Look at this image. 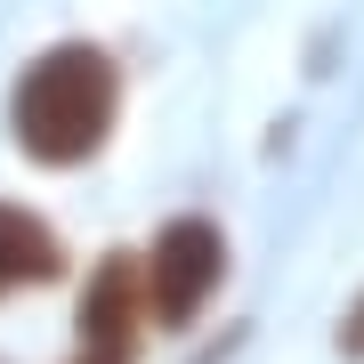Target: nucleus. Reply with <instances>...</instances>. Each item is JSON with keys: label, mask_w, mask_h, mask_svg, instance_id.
Wrapping results in <instances>:
<instances>
[{"label": "nucleus", "mask_w": 364, "mask_h": 364, "mask_svg": "<svg viewBox=\"0 0 364 364\" xmlns=\"http://www.w3.org/2000/svg\"><path fill=\"white\" fill-rule=\"evenodd\" d=\"M9 122H16V146H25L33 162H49V170L90 162L97 146L114 138V122H122L114 57H105L97 41H57V49H41L25 65V81H16V97H9Z\"/></svg>", "instance_id": "nucleus-1"}, {"label": "nucleus", "mask_w": 364, "mask_h": 364, "mask_svg": "<svg viewBox=\"0 0 364 364\" xmlns=\"http://www.w3.org/2000/svg\"><path fill=\"white\" fill-rule=\"evenodd\" d=\"M227 284V235L210 219H170L146 251V299H154V324H195Z\"/></svg>", "instance_id": "nucleus-2"}, {"label": "nucleus", "mask_w": 364, "mask_h": 364, "mask_svg": "<svg viewBox=\"0 0 364 364\" xmlns=\"http://www.w3.org/2000/svg\"><path fill=\"white\" fill-rule=\"evenodd\" d=\"M154 316V299H146V267L130 251H105L90 267V291H81V340H130L138 348V324Z\"/></svg>", "instance_id": "nucleus-3"}, {"label": "nucleus", "mask_w": 364, "mask_h": 364, "mask_svg": "<svg viewBox=\"0 0 364 364\" xmlns=\"http://www.w3.org/2000/svg\"><path fill=\"white\" fill-rule=\"evenodd\" d=\"M65 275V243L49 235V219L25 203H0V299L9 291H33V284H57Z\"/></svg>", "instance_id": "nucleus-4"}, {"label": "nucleus", "mask_w": 364, "mask_h": 364, "mask_svg": "<svg viewBox=\"0 0 364 364\" xmlns=\"http://www.w3.org/2000/svg\"><path fill=\"white\" fill-rule=\"evenodd\" d=\"M138 348H130V340H81V356L73 364H130Z\"/></svg>", "instance_id": "nucleus-5"}, {"label": "nucleus", "mask_w": 364, "mask_h": 364, "mask_svg": "<svg viewBox=\"0 0 364 364\" xmlns=\"http://www.w3.org/2000/svg\"><path fill=\"white\" fill-rule=\"evenodd\" d=\"M340 348H348V356H364V299L348 308V324H340Z\"/></svg>", "instance_id": "nucleus-6"}]
</instances>
